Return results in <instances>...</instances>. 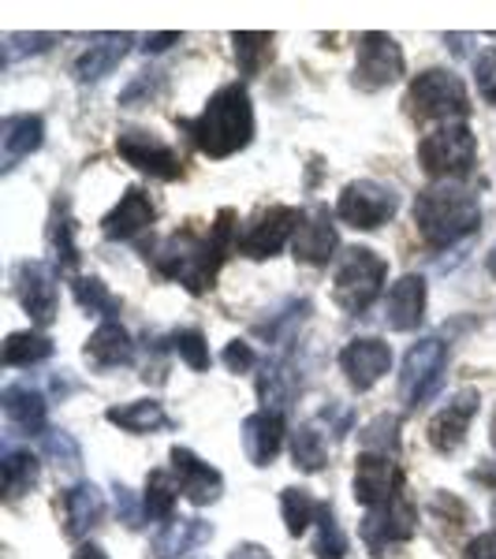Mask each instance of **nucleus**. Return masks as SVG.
Returning a JSON list of instances; mask_svg holds the SVG:
<instances>
[{
    "label": "nucleus",
    "mask_w": 496,
    "mask_h": 559,
    "mask_svg": "<svg viewBox=\"0 0 496 559\" xmlns=\"http://www.w3.org/2000/svg\"><path fill=\"white\" fill-rule=\"evenodd\" d=\"M463 559H496V534H482L467 545V556Z\"/></svg>",
    "instance_id": "49530a36"
},
{
    "label": "nucleus",
    "mask_w": 496,
    "mask_h": 559,
    "mask_svg": "<svg viewBox=\"0 0 496 559\" xmlns=\"http://www.w3.org/2000/svg\"><path fill=\"white\" fill-rule=\"evenodd\" d=\"M71 292H75V302L83 306L86 313H97V318H108V321L120 313V299H116L97 276H75L71 280Z\"/></svg>",
    "instance_id": "c9c22d12"
},
{
    "label": "nucleus",
    "mask_w": 496,
    "mask_h": 559,
    "mask_svg": "<svg viewBox=\"0 0 496 559\" xmlns=\"http://www.w3.org/2000/svg\"><path fill=\"white\" fill-rule=\"evenodd\" d=\"M153 216H157V210H153L150 194L142 187H128L120 202H116V210L102 221V231L105 239H134L139 231L150 228Z\"/></svg>",
    "instance_id": "5701e85b"
},
{
    "label": "nucleus",
    "mask_w": 496,
    "mask_h": 559,
    "mask_svg": "<svg viewBox=\"0 0 496 559\" xmlns=\"http://www.w3.org/2000/svg\"><path fill=\"white\" fill-rule=\"evenodd\" d=\"M493 444H496V414H493Z\"/></svg>",
    "instance_id": "603ef678"
},
{
    "label": "nucleus",
    "mask_w": 496,
    "mask_h": 559,
    "mask_svg": "<svg viewBox=\"0 0 496 559\" xmlns=\"http://www.w3.org/2000/svg\"><path fill=\"white\" fill-rule=\"evenodd\" d=\"M173 41H179V34H176V31H168V34H150L142 49H146V52H161V49H168Z\"/></svg>",
    "instance_id": "09e8293b"
},
{
    "label": "nucleus",
    "mask_w": 496,
    "mask_h": 559,
    "mask_svg": "<svg viewBox=\"0 0 496 559\" xmlns=\"http://www.w3.org/2000/svg\"><path fill=\"white\" fill-rule=\"evenodd\" d=\"M168 459H173V477H176L184 500H191L194 508H210V503L221 500L224 477L216 466H210L205 459H198L191 448H173Z\"/></svg>",
    "instance_id": "dca6fc26"
},
{
    "label": "nucleus",
    "mask_w": 496,
    "mask_h": 559,
    "mask_svg": "<svg viewBox=\"0 0 496 559\" xmlns=\"http://www.w3.org/2000/svg\"><path fill=\"white\" fill-rule=\"evenodd\" d=\"M485 269H489V276H496V247L489 250V258H485Z\"/></svg>",
    "instance_id": "3c124183"
},
{
    "label": "nucleus",
    "mask_w": 496,
    "mask_h": 559,
    "mask_svg": "<svg viewBox=\"0 0 496 559\" xmlns=\"http://www.w3.org/2000/svg\"><path fill=\"white\" fill-rule=\"evenodd\" d=\"M284 448V414L281 411H255L243 421V452L255 466H269Z\"/></svg>",
    "instance_id": "412c9836"
},
{
    "label": "nucleus",
    "mask_w": 496,
    "mask_h": 559,
    "mask_svg": "<svg viewBox=\"0 0 496 559\" xmlns=\"http://www.w3.org/2000/svg\"><path fill=\"white\" fill-rule=\"evenodd\" d=\"M426 280L422 276H400L385 295V324L392 332H414L426 321Z\"/></svg>",
    "instance_id": "a211bd4d"
},
{
    "label": "nucleus",
    "mask_w": 496,
    "mask_h": 559,
    "mask_svg": "<svg viewBox=\"0 0 496 559\" xmlns=\"http://www.w3.org/2000/svg\"><path fill=\"white\" fill-rule=\"evenodd\" d=\"M403 75V49L395 38L381 31H369L358 38V57H355V86L374 94V90L392 86Z\"/></svg>",
    "instance_id": "1a4fd4ad"
},
{
    "label": "nucleus",
    "mask_w": 496,
    "mask_h": 559,
    "mask_svg": "<svg viewBox=\"0 0 496 559\" xmlns=\"http://www.w3.org/2000/svg\"><path fill=\"white\" fill-rule=\"evenodd\" d=\"M105 519V492L94 481H79L64 492V534L83 540Z\"/></svg>",
    "instance_id": "b1692460"
},
{
    "label": "nucleus",
    "mask_w": 496,
    "mask_h": 559,
    "mask_svg": "<svg viewBox=\"0 0 496 559\" xmlns=\"http://www.w3.org/2000/svg\"><path fill=\"white\" fill-rule=\"evenodd\" d=\"M131 41H134L131 34H102V38L75 60V79L79 83H102V79L113 75L116 64L128 57Z\"/></svg>",
    "instance_id": "a878e982"
},
{
    "label": "nucleus",
    "mask_w": 496,
    "mask_h": 559,
    "mask_svg": "<svg viewBox=\"0 0 496 559\" xmlns=\"http://www.w3.org/2000/svg\"><path fill=\"white\" fill-rule=\"evenodd\" d=\"M232 231H236V210H221L210 236H198L191 228L176 231V236H168L153 250V265H157L161 276L184 284L191 295H202L205 287H213L216 269L224 265L228 250L236 247Z\"/></svg>",
    "instance_id": "f257e3e1"
},
{
    "label": "nucleus",
    "mask_w": 496,
    "mask_h": 559,
    "mask_svg": "<svg viewBox=\"0 0 496 559\" xmlns=\"http://www.w3.org/2000/svg\"><path fill=\"white\" fill-rule=\"evenodd\" d=\"M299 388L303 377L295 373L292 358H273V362H265V373L258 381V395L265 403V411H284L299 395Z\"/></svg>",
    "instance_id": "cd10ccee"
},
{
    "label": "nucleus",
    "mask_w": 496,
    "mask_h": 559,
    "mask_svg": "<svg viewBox=\"0 0 496 559\" xmlns=\"http://www.w3.org/2000/svg\"><path fill=\"white\" fill-rule=\"evenodd\" d=\"M86 362L94 369H116V366H131L134 362V340L120 321H105L90 332L86 347H83Z\"/></svg>",
    "instance_id": "4be33fe9"
},
{
    "label": "nucleus",
    "mask_w": 496,
    "mask_h": 559,
    "mask_svg": "<svg viewBox=\"0 0 496 559\" xmlns=\"http://www.w3.org/2000/svg\"><path fill=\"white\" fill-rule=\"evenodd\" d=\"M414 530H418V508L408 496H395V500L381 503V508L366 511L363 519V540L374 556H389V548L411 540Z\"/></svg>",
    "instance_id": "9b49d317"
},
{
    "label": "nucleus",
    "mask_w": 496,
    "mask_h": 559,
    "mask_svg": "<svg viewBox=\"0 0 496 559\" xmlns=\"http://www.w3.org/2000/svg\"><path fill=\"white\" fill-rule=\"evenodd\" d=\"M318 559H344L347 556V537L336 522V511L329 503H321V515H318V545H314Z\"/></svg>",
    "instance_id": "ea45409f"
},
{
    "label": "nucleus",
    "mask_w": 496,
    "mask_h": 559,
    "mask_svg": "<svg viewBox=\"0 0 496 559\" xmlns=\"http://www.w3.org/2000/svg\"><path fill=\"white\" fill-rule=\"evenodd\" d=\"M477 403H482V395H477L474 388H463V392H456L452 400L445 403V407L433 414L429 429H426L433 452L452 455V452L463 448L467 432H471V421H474V414H477Z\"/></svg>",
    "instance_id": "4468645a"
},
{
    "label": "nucleus",
    "mask_w": 496,
    "mask_h": 559,
    "mask_svg": "<svg viewBox=\"0 0 496 559\" xmlns=\"http://www.w3.org/2000/svg\"><path fill=\"white\" fill-rule=\"evenodd\" d=\"M221 362L228 366V373H247V369H255V347L250 344H243V340H232L228 347H224V355H221Z\"/></svg>",
    "instance_id": "c03bdc74"
},
{
    "label": "nucleus",
    "mask_w": 496,
    "mask_h": 559,
    "mask_svg": "<svg viewBox=\"0 0 496 559\" xmlns=\"http://www.w3.org/2000/svg\"><path fill=\"white\" fill-rule=\"evenodd\" d=\"M403 496V471L392 455H377V452H363L355 466V500L363 503L366 511L381 508V503Z\"/></svg>",
    "instance_id": "2eb2a0df"
},
{
    "label": "nucleus",
    "mask_w": 496,
    "mask_h": 559,
    "mask_svg": "<svg viewBox=\"0 0 496 559\" xmlns=\"http://www.w3.org/2000/svg\"><path fill=\"white\" fill-rule=\"evenodd\" d=\"M292 459L295 466L306 474H318L324 471V463H329V444H324V437L318 432V426L314 421H306V426L295 429L292 437Z\"/></svg>",
    "instance_id": "f704fd0d"
},
{
    "label": "nucleus",
    "mask_w": 496,
    "mask_h": 559,
    "mask_svg": "<svg viewBox=\"0 0 496 559\" xmlns=\"http://www.w3.org/2000/svg\"><path fill=\"white\" fill-rule=\"evenodd\" d=\"M0 403H4V414H8V421H12L15 429H23V432H49L45 429V418H49V403H45V395L38 392V388H31V384H8L4 388V395H0Z\"/></svg>",
    "instance_id": "bb28decb"
},
{
    "label": "nucleus",
    "mask_w": 496,
    "mask_h": 559,
    "mask_svg": "<svg viewBox=\"0 0 496 559\" xmlns=\"http://www.w3.org/2000/svg\"><path fill=\"white\" fill-rule=\"evenodd\" d=\"M179 128L191 134L198 153L213 160H224L232 153L247 150L255 142V105H250L247 86L228 83L205 102L194 120H179Z\"/></svg>",
    "instance_id": "f03ea898"
},
{
    "label": "nucleus",
    "mask_w": 496,
    "mask_h": 559,
    "mask_svg": "<svg viewBox=\"0 0 496 559\" xmlns=\"http://www.w3.org/2000/svg\"><path fill=\"white\" fill-rule=\"evenodd\" d=\"M42 448H45V455H49V463H57L60 471L75 474L79 466H83V448H79V440L71 437V432H64V429H49V432H45Z\"/></svg>",
    "instance_id": "58836bf2"
},
{
    "label": "nucleus",
    "mask_w": 496,
    "mask_h": 559,
    "mask_svg": "<svg viewBox=\"0 0 496 559\" xmlns=\"http://www.w3.org/2000/svg\"><path fill=\"white\" fill-rule=\"evenodd\" d=\"M52 355V340L45 332H12L4 340V366L8 369H31V366H42L45 358Z\"/></svg>",
    "instance_id": "2f4dec72"
},
{
    "label": "nucleus",
    "mask_w": 496,
    "mask_h": 559,
    "mask_svg": "<svg viewBox=\"0 0 496 559\" xmlns=\"http://www.w3.org/2000/svg\"><path fill=\"white\" fill-rule=\"evenodd\" d=\"M445 369H448V344L440 336L418 340L408 358H403V373H400V395L408 407H422L445 384Z\"/></svg>",
    "instance_id": "0eeeda50"
},
{
    "label": "nucleus",
    "mask_w": 496,
    "mask_h": 559,
    "mask_svg": "<svg viewBox=\"0 0 496 559\" xmlns=\"http://www.w3.org/2000/svg\"><path fill=\"white\" fill-rule=\"evenodd\" d=\"M116 511H120V519L128 522V526H142V511H139V503H134L131 489H123V485H116Z\"/></svg>",
    "instance_id": "a18cd8bd"
},
{
    "label": "nucleus",
    "mask_w": 496,
    "mask_h": 559,
    "mask_svg": "<svg viewBox=\"0 0 496 559\" xmlns=\"http://www.w3.org/2000/svg\"><path fill=\"white\" fill-rule=\"evenodd\" d=\"M232 45H236V60H239L243 75H258V71L273 60V34L243 31V34H232Z\"/></svg>",
    "instance_id": "e433bc0d"
},
{
    "label": "nucleus",
    "mask_w": 496,
    "mask_h": 559,
    "mask_svg": "<svg viewBox=\"0 0 496 559\" xmlns=\"http://www.w3.org/2000/svg\"><path fill=\"white\" fill-rule=\"evenodd\" d=\"M477 160V139L467 123H445L429 131L418 142V165L422 173L433 176L437 183H456L474 168Z\"/></svg>",
    "instance_id": "423d86ee"
},
{
    "label": "nucleus",
    "mask_w": 496,
    "mask_h": 559,
    "mask_svg": "<svg viewBox=\"0 0 496 559\" xmlns=\"http://www.w3.org/2000/svg\"><path fill=\"white\" fill-rule=\"evenodd\" d=\"M210 537H213L210 522H202V519H173L168 526L157 530L150 552H153V559H184L187 552H194L198 545H205Z\"/></svg>",
    "instance_id": "393cba45"
},
{
    "label": "nucleus",
    "mask_w": 496,
    "mask_h": 559,
    "mask_svg": "<svg viewBox=\"0 0 496 559\" xmlns=\"http://www.w3.org/2000/svg\"><path fill=\"white\" fill-rule=\"evenodd\" d=\"M228 559H273V556H269V548L255 545V540H243V545L232 548Z\"/></svg>",
    "instance_id": "de8ad7c7"
},
{
    "label": "nucleus",
    "mask_w": 496,
    "mask_h": 559,
    "mask_svg": "<svg viewBox=\"0 0 496 559\" xmlns=\"http://www.w3.org/2000/svg\"><path fill=\"white\" fill-rule=\"evenodd\" d=\"M176 496H179V485L173 471H153L146 477V496H142V515L150 522H161V526H168V522L176 519Z\"/></svg>",
    "instance_id": "7c9ffc66"
},
{
    "label": "nucleus",
    "mask_w": 496,
    "mask_h": 559,
    "mask_svg": "<svg viewBox=\"0 0 496 559\" xmlns=\"http://www.w3.org/2000/svg\"><path fill=\"white\" fill-rule=\"evenodd\" d=\"M389 276V261L369 247H351L332 276V302L347 313H366L381 295V284Z\"/></svg>",
    "instance_id": "39448f33"
},
{
    "label": "nucleus",
    "mask_w": 496,
    "mask_h": 559,
    "mask_svg": "<svg viewBox=\"0 0 496 559\" xmlns=\"http://www.w3.org/2000/svg\"><path fill=\"white\" fill-rule=\"evenodd\" d=\"M71 559H108V556L97 545H79V552L71 556Z\"/></svg>",
    "instance_id": "8fccbe9b"
},
{
    "label": "nucleus",
    "mask_w": 496,
    "mask_h": 559,
    "mask_svg": "<svg viewBox=\"0 0 496 559\" xmlns=\"http://www.w3.org/2000/svg\"><path fill=\"white\" fill-rule=\"evenodd\" d=\"M281 515H284V526L292 537H303L306 530H310V522H318L321 515V503L314 500L306 489H295V485H287L281 492Z\"/></svg>",
    "instance_id": "72a5a7b5"
},
{
    "label": "nucleus",
    "mask_w": 496,
    "mask_h": 559,
    "mask_svg": "<svg viewBox=\"0 0 496 559\" xmlns=\"http://www.w3.org/2000/svg\"><path fill=\"white\" fill-rule=\"evenodd\" d=\"M116 153L153 179H165V183L184 179V160H179V153L150 131H139V128L120 131L116 134Z\"/></svg>",
    "instance_id": "9d476101"
},
{
    "label": "nucleus",
    "mask_w": 496,
    "mask_h": 559,
    "mask_svg": "<svg viewBox=\"0 0 496 559\" xmlns=\"http://www.w3.org/2000/svg\"><path fill=\"white\" fill-rule=\"evenodd\" d=\"M408 116L414 120H448V123H463L471 112V94H467L463 79L448 68H426L422 75L411 79L408 86Z\"/></svg>",
    "instance_id": "20e7f679"
},
{
    "label": "nucleus",
    "mask_w": 496,
    "mask_h": 559,
    "mask_svg": "<svg viewBox=\"0 0 496 559\" xmlns=\"http://www.w3.org/2000/svg\"><path fill=\"white\" fill-rule=\"evenodd\" d=\"M0 471H4V496L8 500H20V496H26L38 485L42 463L26 448H8L4 459H0Z\"/></svg>",
    "instance_id": "c756f323"
},
{
    "label": "nucleus",
    "mask_w": 496,
    "mask_h": 559,
    "mask_svg": "<svg viewBox=\"0 0 496 559\" xmlns=\"http://www.w3.org/2000/svg\"><path fill=\"white\" fill-rule=\"evenodd\" d=\"M414 228L433 250H448L482 228V202L459 183H433L414 202Z\"/></svg>",
    "instance_id": "7ed1b4c3"
},
{
    "label": "nucleus",
    "mask_w": 496,
    "mask_h": 559,
    "mask_svg": "<svg viewBox=\"0 0 496 559\" xmlns=\"http://www.w3.org/2000/svg\"><path fill=\"white\" fill-rule=\"evenodd\" d=\"M340 369L347 373L351 388L369 392L392 369V347L377 336H358L340 350Z\"/></svg>",
    "instance_id": "f3484780"
},
{
    "label": "nucleus",
    "mask_w": 496,
    "mask_h": 559,
    "mask_svg": "<svg viewBox=\"0 0 496 559\" xmlns=\"http://www.w3.org/2000/svg\"><path fill=\"white\" fill-rule=\"evenodd\" d=\"M336 228H332V216L324 205H314L310 213L303 216L299 231L292 239V250H295V261L303 265H329L332 250H336Z\"/></svg>",
    "instance_id": "aec40b11"
},
{
    "label": "nucleus",
    "mask_w": 496,
    "mask_h": 559,
    "mask_svg": "<svg viewBox=\"0 0 496 559\" xmlns=\"http://www.w3.org/2000/svg\"><path fill=\"white\" fill-rule=\"evenodd\" d=\"M173 350L194 369V373H205V369H210V344H205V336L198 329L173 332Z\"/></svg>",
    "instance_id": "a19ab883"
},
{
    "label": "nucleus",
    "mask_w": 496,
    "mask_h": 559,
    "mask_svg": "<svg viewBox=\"0 0 496 559\" xmlns=\"http://www.w3.org/2000/svg\"><path fill=\"white\" fill-rule=\"evenodd\" d=\"M12 292L34 324H52L57 318V273L45 261H20L12 269Z\"/></svg>",
    "instance_id": "ddd939ff"
},
{
    "label": "nucleus",
    "mask_w": 496,
    "mask_h": 559,
    "mask_svg": "<svg viewBox=\"0 0 496 559\" xmlns=\"http://www.w3.org/2000/svg\"><path fill=\"white\" fill-rule=\"evenodd\" d=\"M57 41L52 38V34H12V38H8V45H4V64H12L15 57H20V52H42V49H49V45Z\"/></svg>",
    "instance_id": "37998d69"
},
{
    "label": "nucleus",
    "mask_w": 496,
    "mask_h": 559,
    "mask_svg": "<svg viewBox=\"0 0 496 559\" xmlns=\"http://www.w3.org/2000/svg\"><path fill=\"white\" fill-rule=\"evenodd\" d=\"M395 210H400V194L392 187L377 183V179H355V183H347L340 191L336 202V216L358 231H374L381 224H389Z\"/></svg>",
    "instance_id": "6e6552de"
},
{
    "label": "nucleus",
    "mask_w": 496,
    "mask_h": 559,
    "mask_svg": "<svg viewBox=\"0 0 496 559\" xmlns=\"http://www.w3.org/2000/svg\"><path fill=\"white\" fill-rule=\"evenodd\" d=\"M474 83L477 94L496 108V49H482L474 57Z\"/></svg>",
    "instance_id": "79ce46f5"
},
{
    "label": "nucleus",
    "mask_w": 496,
    "mask_h": 559,
    "mask_svg": "<svg viewBox=\"0 0 496 559\" xmlns=\"http://www.w3.org/2000/svg\"><path fill=\"white\" fill-rule=\"evenodd\" d=\"M49 247L57 254V265L64 273H75L79 269V247H75V224H71V213H68V198H60L52 205V221H49Z\"/></svg>",
    "instance_id": "473e14b6"
},
{
    "label": "nucleus",
    "mask_w": 496,
    "mask_h": 559,
    "mask_svg": "<svg viewBox=\"0 0 496 559\" xmlns=\"http://www.w3.org/2000/svg\"><path fill=\"white\" fill-rule=\"evenodd\" d=\"M303 224V213L292 210V205H269V210H261L255 221L247 224V231L239 236V254L247 258H273L281 254V247L287 239H292V231H299Z\"/></svg>",
    "instance_id": "f8f14e48"
},
{
    "label": "nucleus",
    "mask_w": 496,
    "mask_h": 559,
    "mask_svg": "<svg viewBox=\"0 0 496 559\" xmlns=\"http://www.w3.org/2000/svg\"><path fill=\"white\" fill-rule=\"evenodd\" d=\"M105 418L113 421V426H120L123 432H134V437H142V432H157V429L168 426V414L157 400L120 403V407H108Z\"/></svg>",
    "instance_id": "c85d7f7f"
},
{
    "label": "nucleus",
    "mask_w": 496,
    "mask_h": 559,
    "mask_svg": "<svg viewBox=\"0 0 496 559\" xmlns=\"http://www.w3.org/2000/svg\"><path fill=\"white\" fill-rule=\"evenodd\" d=\"M45 142V120L38 112H12L0 120V165L12 173L23 157L38 153Z\"/></svg>",
    "instance_id": "6ab92c4d"
},
{
    "label": "nucleus",
    "mask_w": 496,
    "mask_h": 559,
    "mask_svg": "<svg viewBox=\"0 0 496 559\" xmlns=\"http://www.w3.org/2000/svg\"><path fill=\"white\" fill-rule=\"evenodd\" d=\"M366 452H377V455H395L400 452V418L395 414H377L369 426L358 432Z\"/></svg>",
    "instance_id": "4c0bfd02"
}]
</instances>
